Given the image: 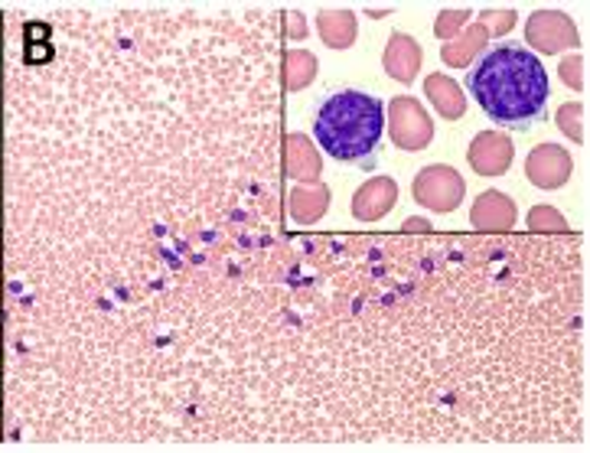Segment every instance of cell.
Instances as JSON below:
<instances>
[{
    "label": "cell",
    "instance_id": "2",
    "mask_svg": "<svg viewBox=\"0 0 590 453\" xmlns=\"http://www.w3.org/2000/svg\"><path fill=\"white\" fill-rule=\"evenodd\" d=\"M313 137L340 164L369 161L385 137L382 99L359 89H343L330 95L313 117Z\"/></svg>",
    "mask_w": 590,
    "mask_h": 453
},
{
    "label": "cell",
    "instance_id": "1",
    "mask_svg": "<svg viewBox=\"0 0 590 453\" xmlns=\"http://www.w3.org/2000/svg\"><path fill=\"white\" fill-rule=\"evenodd\" d=\"M473 102L503 127L529 131L548 112L551 82L541 59L519 43L489 47L479 53L467 75Z\"/></svg>",
    "mask_w": 590,
    "mask_h": 453
}]
</instances>
